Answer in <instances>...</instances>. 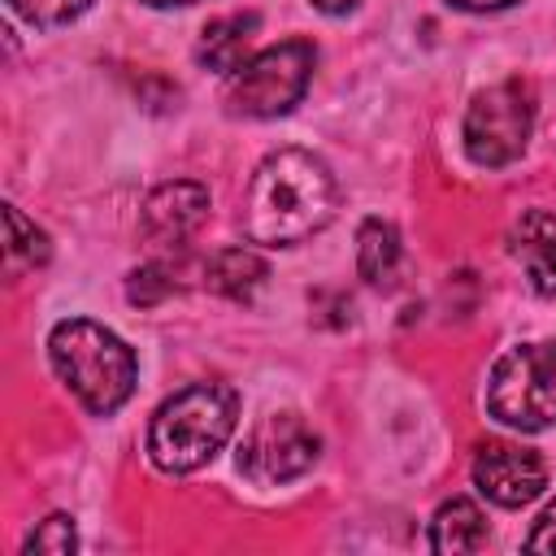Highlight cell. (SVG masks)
<instances>
[{
    "instance_id": "obj_1",
    "label": "cell",
    "mask_w": 556,
    "mask_h": 556,
    "mask_svg": "<svg viewBox=\"0 0 556 556\" xmlns=\"http://www.w3.org/2000/svg\"><path fill=\"white\" fill-rule=\"evenodd\" d=\"M339 204V187L321 156L304 148H278L269 152L243 200V230L252 243L265 248H291L308 235H317Z\"/></svg>"
},
{
    "instance_id": "obj_2",
    "label": "cell",
    "mask_w": 556,
    "mask_h": 556,
    "mask_svg": "<svg viewBox=\"0 0 556 556\" xmlns=\"http://www.w3.org/2000/svg\"><path fill=\"white\" fill-rule=\"evenodd\" d=\"M239 417V395L226 382H191L174 391L148 426V456L161 473H191L208 465Z\"/></svg>"
},
{
    "instance_id": "obj_3",
    "label": "cell",
    "mask_w": 556,
    "mask_h": 556,
    "mask_svg": "<svg viewBox=\"0 0 556 556\" xmlns=\"http://www.w3.org/2000/svg\"><path fill=\"white\" fill-rule=\"evenodd\" d=\"M48 361L56 378L96 417L117 413L135 391V352L100 321H87V317L61 321L48 334Z\"/></svg>"
},
{
    "instance_id": "obj_4",
    "label": "cell",
    "mask_w": 556,
    "mask_h": 556,
    "mask_svg": "<svg viewBox=\"0 0 556 556\" xmlns=\"http://www.w3.org/2000/svg\"><path fill=\"white\" fill-rule=\"evenodd\" d=\"M486 408L513 430H543L556 421V343L508 348L486 378Z\"/></svg>"
},
{
    "instance_id": "obj_5",
    "label": "cell",
    "mask_w": 556,
    "mask_h": 556,
    "mask_svg": "<svg viewBox=\"0 0 556 556\" xmlns=\"http://www.w3.org/2000/svg\"><path fill=\"white\" fill-rule=\"evenodd\" d=\"M317 48L308 39H282L226 78V109L239 117H278L300 104L313 78Z\"/></svg>"
},
{
    "instance_id": "obj_6",
    "label": "cell",
    "mask_w": 556,
    "mask_h": 556,
    "mask_svg": "<svg viewBox=\"0 0 556 556\" xmlns=\"http://www.w3.org/2000/svg\"><path fill=\"white\" fill-rule=\"evenodd\" d=\"M530 126H534V96L521 78H508L473 96L465 113V152L473 165L500 169L526 152Z\"/></svg>"
},
{
    "instance_id": "obj_7",
    "label": "cell",
    "mask_w": 556,
    "mask_h": 556,
    "mask_svg": "<svg viewBox=\"0 0 556 556\" xmlns=\"http://www.w3.org/2000/svg\"><path fill=\"white\" fill-rule=\"evenodd\" d=\"M321 452V439L313 434V426L295 413H274L265 421L252 426V434L239 447V473L252 482H291L304 469H313Z\"/></svg>"
},
{
    "instance_id": "obj_8",
    "label": "cell",
    "mask_w": 556,
    "mask_h": 556,
    "mask_svg": "<svg viewBox=\"0 0 556 556\" xmlns=\"http://www.w3.org/2000/svg\"><path fill=\"white\" fill-rule=\"evenodd\" d=\"M473 486L500 508H521L547 486V465H543V456L534 447L486 443L473 456Z\"/></svg>"
},
{
    "instance_id": "obj_9",
    "label": "cell",
    "mask_w": 556,
    "mask_h": 556,
    "mask_svg": "<svg viewBox=\"0 0 556 556\" xmlns=\"http://www.w3.org/2000/svg\"><path fill=\"white\" fill-rule=\"evenodd\" d=\"M208 217V191L200 182H165L143 204V230L156 243H182L191 239Z\"/></svg>"
},
{
    "instance_id": "obj_10",
    "label": "cell",
    "mask_w": 556,
    "mask_h": 556,
    "mask_svg": "<svg viewBox=\"0 0 556 556\" xmlns=\"http://www.w3.org/2000/svg\"><path fill=\"white\" fill-rule=\"evenodd\" d=\"M508 252L539 295H556V213L526 208L508 230Z\"/></svg>"
},
{
    "instance_id": "obj_11",
    "label": "cell",
    "mask_w": 556,
    "mask_h": 556,
    "mask_svg": "<svg viewBox=\"0 0 556 556\" xmlns=\"http://www.w3.org/2000/svg\"><path fill=\"white\" fill-rule=\"evenodd\" d=\"M256 26H261L256 13H235V17L208 22L204 35H200V48H195L200 65H204V70H217V74H235V70L243 65L248 43L256 39Z\"/></svg>"
},
{
    "instance_id": "obj_12",
    "label": "cell",
    "mask_w": 556,
    "mask_h": 556,
    "mask_svg": "<svg viewBox=\"0 0 556 556\" xmlns=\"http://www.w3.org/2000/svg\"><path fill=\"white\" fill-rule=\"evenodd\" d=\"M204 278H208V287H213L217 295H226V300H252L256 287L269 278V265H265L252 248H222V252H213Z\"/></svg>"
},
{
    "instance_id": "obj_13",
    "label": "cell",
    "mask_w": 556,
    "mask_h": 556,
    "mask_svg": "<svg viewBox=\"0 0 556 556\" xmlns=\"http://www.w3.org/2000/svg\"><path fill=\"white\" fill-rule=\"evenodd\" d=\"M400 256H404V248H400L395 226H387L378 217L361 226V235H356V265H361V278L369 287H395Z\"/></svg>"
},
{
    "instance_id": "obj_14",
    "label": "cell",
    "mask_w": 556,
    "mask_h": 556,
    "mask_svg": "<svg viewBox=\"0 0 556 556\" xmlns=\"http://www.w3.org/2000/svg\"><path fill=\"white\" fill-rule=\"evenodd\" d=\"M430 547L434 552H478V547H486V521H482L478 504L447 500L430 521Z\"/></svg>"
},
{
    "instance_id": "obj_15",
    "label": "cell",
    "mask_w": 556,
    "mask_h": 556,
    "mask_svg": "<svg viewBox=\"0 0 556 556\" xmlns=\"http://www.w3.org/2000/svg\"><path fill=\"white\" fill-rule=\"evenodd\" d=\"M4 222H9V274H22V269H35V265H43L48 261V235L17 208V204H9L4 208Z\"/></svg>"
},
{
    "instance_id": "obj_16",
    "label": "cell",
    "mask_w": 556,
    "mask_h": 556,
    "mask_svg": "<svg viewBox=\"0 0 556 556\" xmlns=\"http://www.w3.org/2000/svg\"><path fill=\"white\" fill-rule=\"evenodd\" d=\"M91 0H9V9L17 17H26L30 26H65L70 17H78Z\"/></svg>"
},
{
    "instance_id": "obj_17",
    "label": "cell",
    "mask_w": 556,
    "mask_h": 556,
    "mask_svg": "<svg viewBox=\"0 0 556 556\" xmlns=\"http://www.w3.org/2000/svg\"><path fill=\"white\" fill-rule=\"evenodd\" d=\"M74 521L65 513H52L48 521H39V530L26 539V552H48V556H70L74 552Z\"/></svg>"
},
{
    "instance_id": "obj_18",
    "label": "cell",
    "mask_w": 556,
    "mask_h": 556,
    "mask_svg": "<svg viewBox=\"0 0 556 556\" xmlns=\"http://www.w3.org/2000/svg\"><path fill=\"white\" fill-rule=\"evenodd\" d=\"M174 291V282L165 278V269H139V274H130V287H126V295H130V304H156V300H165Z\"/></svg>"
},
{
    "instance_id": "obj_19",
    "label": "cell",
    "mask_w": 556,
    "mask_h": 556,
    "mask_svg": "<svg viewBox=\"0 0 556 556\" xmlns=\"http://www.w3.org/2000/svg\"><path fill=\"white\" fill-rule=\"evenodd\" d=\"M526 547H530V552H556V504H547V508H543V517L534 521V530H530Z\"/></svg>"
},
{
    "instance_id": "obj_20",
    "label": "cell",
    "mask_w": 556,
    "mask_h": 556,
    "mask_svg": "<svg viewBox=\"0 0 556 556\" xmlns=\"http://www.w3.org/2000/svg\"><path fill=\"white\" fill-rule=\"evenodd\" d=\"M447 4L469 9V13H491V9H508V4H517V0H447Z\"/></svg>"
},
{
    "instance_id": "obj_21",
    "label": "cell",
    "mask_w": 556,
    "mask_h": 556,
    "mask_svg": "<svg viewBox=\"0 0 556 556\" xmlns=\"http://www.w3.org/2000/svg\"><path fill=\"white\" fill-rule=\"evenodd\" d=\"M361 0H313V9H321V13H330V17H339V13H348V9H356Z\"/></svg>"
},
{
    "instance_id": "obj_22",
    "label": "cell",
    "mask_w": 556,
    "mask_h": 556,
    "mask_svg": "<svg viewBox=\"0 0 556 556\" xmlns=\"http://www.w3.org/2000/svg\"><path fill=\"white\" fill-rule=\"evenodd\" d=\"M143 4H152V9H174V4H195V0H143Z\"/></svg>"
}]
</instances>
